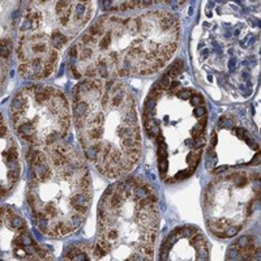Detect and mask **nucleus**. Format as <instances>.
I'll return each instance as SVG.
<instances>
[{"instance_id":"obj_1","label":"nucleus","mask_w":261,"mask_h":261,"mask_svg":"<svg viewBox=\"0 0 261 261\" xmlns=\"http://www.w3.org/2000/svg\"><path fill=\"white\" fill-rule=\"evenodd\" d=\"M179 36V21L166 11L127 18L105 15L72 48V69L79 77L106 80L153 74L175 54Z\"/></svg>"},{"instance_id":"obj_2","label":"nucleus","mask_w":261,"mask_h":261,"mask_svg":"<svg viewBox=\"0 0 261 261\" xmlns=\"http://www.w3.org/2000/svg\"><path fill=\"white\" fill-rule=\"evenodd\" d=\"M73 119L84 155L107 178L127 175L141 155L135 97L119 80L85 79L73 93Z\"/></svg>"},{"instance_id":"obj_3","label":"nucleus","mask_w":261,"mask_h":261,"mask_svg":"<svg viewBox=\"0 0 261 261\" xmlns=\"http://www.w3.org/2000/svg\"><path fill=\"white\" fill-rule=\"evenodd\" d=\"M27 191L33 221L51 238L74 232L85 222L92 184L85 161L68 144L34 148Z\"/></svg>"},{"instance_id":"obj_4","label":"nucleus","mask_w":261,"mask_h":261,"mask_svg":"<svg viewBox=\"0 0 261 261\" xmlns=\"http://www.w3.org/2000/svg\"><path fill=\"white\" fill-rule=\"evenodd\" d=\"M160 211L157 195L139 179L109 187L98 205V239L92 258L151 260Z\"/></svg>"},{"instance_id":"obj_5","label":"nucleus","mask_w":261,"mask_h":261,"mask_svg":"<svg viewBox=\"0 0 261 261\" xmlns=\"http://www.w3.org/2000/svg\"><path fill=\"white\" fill-rule=\"evenodd\" d=\"M93 2H30L25 8L16 54L22 77L42 80L54 73L63 53L89 22Z\"/></svg>"},{"instance_id":"obj_6","label":"nucleus","mask_w":261,"mask_h":261,"mask_svg":"<svg viewBox=\"0 0 261 261\" xmlns=\"http://www.w3.org/2000/svg\"><path fill=\"white\" fill-rule=\"evenodd\" d=\"M9 113L17 136L33 148L59 143L71 122L67 98L51 86L24 88L13 98Z\"/></svg>"},{"instance_id":"obj_7","label":"nucleus","mask_w":261,"mask_h":261,"mask_svg":"<svg viewBox=\"0 0 261 261\" xmlns=\"http://www.w3.org/2000/svg\"><path fill=\"white\" fill-rule=\"evenodd\" d=\"M260 197L258 174L238 171L217 179L205 195L208 227L220 238H231L241 231L255 213Z\"/></svg>"},{"instance_id":"obj_8","label":"nucleus","mask_w":261,"mask_h":261,"mask_svg":"<svg viewBox=\"0 0 261 261\" xmlns=\"http://www.w3.org/2000/svg\"><path fill=\"white\" fill-rule=\"evenodd\" d=\"M208 242L195 227L178 228L171 232L161 249L162 260H208Z\"/></svg>"},{"instance_id":"obj_9","label":"nucleus","mask_w":261,"mask_h":261,"mask_svg":"<svg viewBox=\"0 0 261 261\" xmlns=\"http://www.w3.org/2000/svg\"><path fill=\"white\" fill-rule=\"evenodd\" d=\"M2 192L6 193L7 191L13 187V184L17 181L20 176V160H18L17 144L15 143L13 136L8 130V127L4 123L2 116Z\"/></svg>"},{"instance_id":"obj_10","label":"nucleus","mask_w":261,"mask_h":261,"mask_svg":"<svg viewBox=\"0 0 261 261\" xmlns=\"http://www.w3.org/2000/svg\"><path fill=\"white\" fill-rule=\"evenodd\" d=\"M258 255V246L252 237L241 238L237 243L232 244L227 253V258H242V260H253Z\"/></svg>"}]
</instances>
